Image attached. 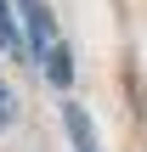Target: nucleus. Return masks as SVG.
Returning <instances> with one entry per match:
<instances>
[{
  "label": "nucleus",
  "mask_w": 147,
  "mask_h": 152,
  "mask_svg": "<svg viewBox=\"0 0 147 152\" xmlns=\"http://www.w3.org/2000/svg\"><path fill=\"white\" fill-rule=\"evenodd\" d=\"M17 6H23V23H28V34H34V51H40V56H51V51L62 45V39H57V28H51V11H45L40 0H17Z\"/></svg>",
  "instance_id": "obj_1"
},
{
  "label": "nucleus",
  "mask_w": 147,
  "mask_h": 152,
  "mask_svg": "<svg viewBox=\"0 0 147 152\" xmlns=\"http://www.w3.org/2000/svg\"><path fill=\"white\" fill-rule=\"evenodd\" d=\"M0 45H6V51H23V34H17V23H11V11H6V0H0Z\"/></svg>",
  "instance_id": "obj_2"
},
{
  "label": "nucleus",
  "mask_w": 147,
  "mask_h": 152,
  "mask_svg": "<svg viewBox=\"0 0 147 152\" xmlns=\"http://www.w3.org/2000/svg\"><path fill=\"white\" fill-rule=\"evenodd\" d=\"M6 118H11V96H6V85H0V130H6Z\"/></svg>",
  "instance_id": "obj_3"
}]
</instances>
